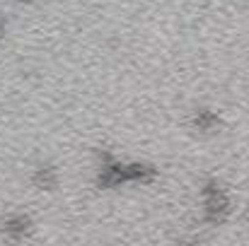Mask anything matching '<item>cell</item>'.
<instances>
[{"label": "cell", "instance_id": "cell-2", "mask_svg": "<svg viewBox=\"0 0 249 246\" xmlns=\"http://www.w3.org/2000/svg\"><path fill=\"white\" fill-rule=\"evenodd\" d=\"M201 196V222L208 227H220L232 215V200L218 179H206L198 188Z\"/></svg>", "mask_w": 249, "mask_h": 246}, {"label": "cell", "instance_id": "cell-5", "mask_svg": "<svg viewBox=\"0 0 249 246\" xmlns=\"http://www.w3.org/2000/svg\"><path fill=\"white\" fill-rule=\"evenodd\" d=\"M32 186L39 191H56L58 188V169L53 164H39L32 171Z\"/></svg>", "mask_w": 249, "mask_h": 246}, {"label": "cell", "instance_id": "cell-7", "mask_svg": "<svg viewBox=\"0 0 249 246\" xmlns=\"http://www.w3.org/2000/svg\"><path fill=\"white\" fill-rule=\"evenodd\" d=\"M12 2H17V5H32V2H36V0H12Z\"/></svg>", "mask_w": 249, "mask_h": 246}, {"label": "cell", "instance_id": "cell-1", "mask_svg": "<svg viewBox=\"0 0 249 246\" xmlns=\"http://www.w3.org/2000/svg\"><path fill=\"white\" fill-rule=\"evenodd\" d=\"M97 160H99V166H97L94 183L102 191H111V188H121V186H138V183L148 186V183H155L160 176L158 166H153V164L124 162L107 150H99Z\"/></svg>", "mask_w": 249, "mask_h": 246}, {"label": "cell", "instance_id": "cell-3", "mask_svg": "<svg viewBox=\"0 0 249 246\" xmlns=\"http://www.w3.org/2000/svg\"><path fill=\"white\" fill-rule=\"evenodd\" d=\"M189 126L201 133V135H211V133H218V128L223 126V118L215 109L211 106H198L191 111V118H189Z\"/></svg>", "mask_w": 249, "mask_h": 246}, {"label": "cell", "instance_id": "cell-6", "mask_svg": "<svg viewBox=\"0 0 249 246\" xmlns=\"http://www.w3.org/2000/svg\"><path fill=\"white\" fill-rule=\"evenodd\" d=\"M5 34H7V17L0 12V41L5 39Z\"/></svg>", "mask_w": 249, "mask_h": 246}, {"label": "cell", "instance_id": "cell-8", "mask_svg": "<svg viewBox=\"0 0 249 246\" xmlns=\"http://www.w3.org/2000/svg\"><path fill=\"white\" fill-rule=\"evenodd\" d=\"M247 222H249V210H247Z\"/></svg>", "mask_w": 249, "mask_h": 246}, {"label": "cell", "instance_id": "cell-4", "mask_svg": "<svg viewBox=\"0 0 249 246\" xmlns=\"http://www.w3.org/2000/svg\"><path fill=\"white\" fill-rule=\"evenodd\" d=\"M32 227H34V222H32V217L24 215V213H12V215H7L5 222H2V232H5V237L12 239V242H22L24 237H29Z\"/></svg>", "mask_w": 249, "mask_h": 246}]
</instances>
